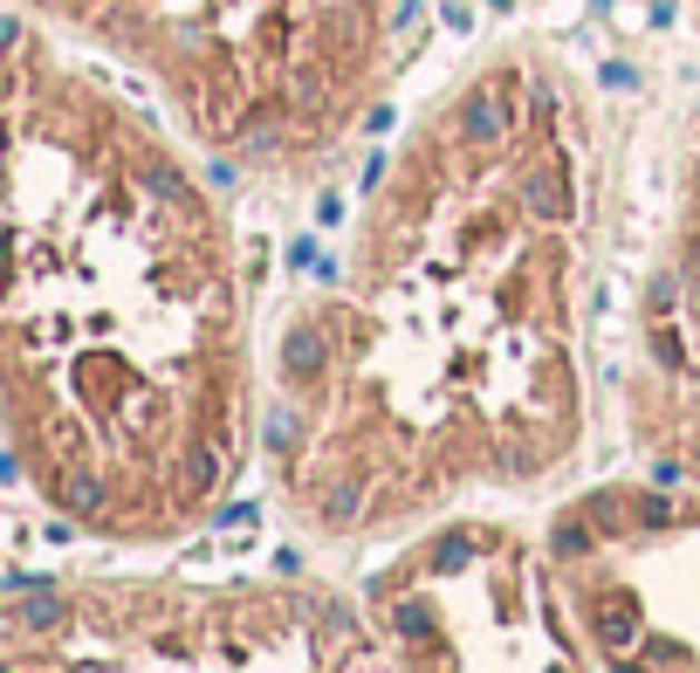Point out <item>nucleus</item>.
Returning a JSON list of instances; mask_svg holds the SVG:
<instances>
[{
  "label": "nucleus",
  "mask_w": 700,
  "mask_h": 673,
  "mask_svg": "<svg viewBox=\"0 0 700 673\" xmlns=\"http://www.w3.org/2000/svg\"><path fill=\"white\" fill-rule=\"evenodd\" d=\"M138 69L172 125L247 172L296 179L337 151L385 76V0H14Z\"/></svg>",
  "instance_id": "obj_1"
},
{
  "label": "nucleus",
  "mask_w": 700,
  "mask_h": 673,
  "mask_svg": "<svg viewBox=\"0 0 700 673\" xmlns=\"http://www.w3.org/2000/svg\"><path fill=\"white\" fill-rule=\"evenodd\" d=\"M659 309H667L673 337H693L700 344V125L687 138V158H680V200H673V255L652 283Z\"/></svg>",
  "instance_id": "obj_2"
},
{
  "label": "nucleus",
  "mask_w": 700,
  "mask_h": 673,
  "mask_svg": "<svg viewBox=\"0 0 700 673\" xmlns=\"http://www.w3.org/2000/svg\"><path fill=\"white\" fill-rule=\"evenodd\" d=\"M693 28H700V0H693Z\"/></svg>",
  "instance_id": "obj_3"
}]
</instances>
